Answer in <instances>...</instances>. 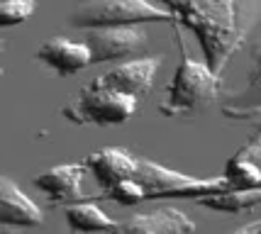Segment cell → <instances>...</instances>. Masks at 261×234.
<instances>
[{"label": "cell", "mask_w": 261, "mask_h": 234, "mask_svg": "<svg viewBox=\"0 0 261 234\" xmlns=\"http://www.w3.org/2000/svg\"><path fill=\"white\" fill-rule=\"evenodd\" d=\"M44 224V212L39 205L24 195V190L0 173V227H42Z\"/></svg>", "instance_id": "8fae6325"}, {"label": "cell", "mask_w": 261, "mask_h": 234, "mask_svg": "<svg viewBox=\"0 0 261 234\" xmlns=\"http://www.w3.org/2000/svg\"><path fill=\"white\" fill-rule=\"evenodd\" d=\"M66 224L71 232H83V234H108L110 229H115V220L105 210H100L95 202L83 200L73 202L64 210Z\"/></svg>", "instance_id": "9a60e30c"}, {"label": "cell", "mask_w": 261, "mask_h": 234, "mask_svg": "<svg viewBox=\"0 0 261 234\" xmlns=\"http://www.w3.org/2000/svg\"><path fill=\"white\" fill-rule=\"evenodd\" d=\"M135 180L144 190V200H161V198H193V200H198L203 195L229 188L222 176L198 178V176H188V173L173 171L169 166H161L149 159H139Z\"/></svg>", "instance_id": "277c9868"}, {"label": "cell", "mask_w": 261, "mask_h": 234, "mask_svg": "<svg viewBox=\"0 0 261 234\" xmlns=\"http://www.w3.org/2000/svg\"><path fill=\"white\" fill-rule=\"evenodd\" d=\"M251 68L244 86L237 90H227L222 95L220 110L229 120H249L261 112V42H254L249 49Z\"/></svg>", "instance_id": "9c48e42d"}, {"label": "cell", "mask_w": 261, "mask_h": 234, "mask_svg": "<svg viewBox=\"0 0 261 234\" xmlns=\"http://www.w3.org/2000/svg\"><path fill=\"white\" fill-rule=\"evenodd\" d=\"M102 198L117 202V205H139V202L144 200V190H142V186L135 178H127V180L115 183L113 188H108Z\"/></svg>", "instance_id": "ac0fdd59"}, {"label": "cell", "mask_w": 261, "mask_h": 234, "mask_svg": "<svg viewBox=\"0 0 261 234\" xmlns=\"http://www.w3.org/2000/svg\"><path fill=\"white\" fill-rule=\"evenodd\" d=\"M137 164H139V159L132 151H127L122 146H108V149H100V151L88 156L86 168L98 180V186H102V190H108L120 180L135 178Z\"/></svg>", "instance_id": "7c38bea8"}, {"label": "cell", "mask_w": 261, "mask_h": 234, "mask_svg": "<svg viewBox=\"0 0 261 234\" xmlns=\"http://www.w3.org/2000/svg\"><path fill=\"white\" fill-rule=\"evenodd\" d=\"M261 229V220H254V222L244 224V227H239V229H234L232 234H259Z\"/></svg>", "instance_id": "d6986e66"}, {"label": "cell", "mask_w": 261, "mask_h": 234, "mask_svg": "<svg viewBox=\"0 0 261 234\" xmlns=\"http://www.w3.org/2000/svg\"><path fill=\"white\" fill-rule=\"evenodd\" d=\"M161 66L159 56H144V59H132L125 61L120 66L110 68L108 73L93 78L102 88L117 90L122 95H129L135 100H142L144 95H149V90L154 86V76Z\"/></svg>", "instance_id": "52a82bcc"}, {"label": "cell", "mask_w": 261, "mask_h": 234, "mask_svg": "<svg viewBox=\"0 0 261 234\" xmlns=\"http://www.w3.org/2000/svg\"><path fill=\"white\" fill-rule=\"evenodd\" d=\"M144 22H169L173 24L171 15L156 0H88L73 8L68 15V24L76 30L91 27H127V24Z\"/></svg>", "instance_id": "3957f363"}, {"label": "cell", "mask_w": 261, "mask_h": 234, "mask_svg": "<svg viewBox=\"0 0 261 234\" xmlns=\"http://www.w3.org/2000/svg\"><path fill=\"white\" fill-rule=\"evenodd\" d=\"M83 44L91 51V64L137 56L149 44V34L139 24L127 27H91L83 30Z\"/></svg>", "instance_id": "8992f818"}, {"label": "cell", "mask_w": 261, "mask_h": 234, "mask_svg": "<svg viewBox=\"0 0 261 234\" xmlns=\"http://www.w3.org/2000/svg\"><path fill=\"white\" fill-rule=\"evenodd\" d=\"M139 100L122 95L117 90L102 88L95 81L83 86L76 100L64 108V117L76 124H98V127H113L127 122L137 112Z\"/></svg>", "instance_id": "5b68a950"}, {"label": "cell", "mask_w": 261, "mask_h": 234, "mask_svg": "<svg viewBox=\"0 0 261 234\" xmlns=\"http://www.w3.org/2000/svg\"><path fill=\"white\" fill-rule=\"evenodd\" d=\"M222 178L234 190L261 188V134L234 151V156H229Z\"/></svg>", "instance_id": "5bb4252c"}, {"label": "cell", "mask_w": 261, "mask_h": 234, "mask_svg": "<svg viewBox=\"0 0 261 234\" xmlns=\"http://www.w3.org/2000/svg\"><path fill=\"white\" fill-rule=\"evenodd\" d=\"M259 117H261V112H259ZM256 134H261V120H259V129H256Z\"/></svg>", "instance_id": "ffe728a7"}, {"label": "cell", "mask_w": 261, "mask_h": 234, "mask_svg": "<svg viewBox=\"0 0 261 234\" xmlns=\"http://www.w3.org/2000/svg\"><path fill=\"white\" fill-rule=\"evenodd\" d=\"M200 207H207L213 212H225V215H237V212L254 210L261 205V188H247V190H220V193H210L198 198Z\"/></svg>", "instance_id": "2e32d148"}, {"label": "cell", "mask_w": 261, "mask_h": 234, "mask_svg": "<svg viewBox=\"0 0 261 234\" xmlns=\"http://www.w3.org/2000/svg\"><path fill=\"white\" fill-rule=\"evenodd\" d=\"M37 59L51 66L59 76H73V73H81L83 68L93 66L88 46L66 37H51L49 42H44L37 49Z\"/></svg>", "instance_id": "4fadbf2b"}, {"label": "cell", "mask_w": 261, "mask_h": 234, "mask_svg": "<svg viewBox=\"0 0 261 234\" xmlns=\"http://www.w3.org/2000/svg\"><path fill=\"white\" fill-rule=\"evenodd\" d=\"M161 5L176 22L181 20L195 32L203 44L205 66L215 76L222 73L232 54L244 44L254 24L251 3L244 0H161Z\"/></svg>", "instance_id": "6da1fadb"}, {"label": "cell", "mask_w": 261, "mask_h": 234, "mask_svg": "<svg viewBox=\"0 0 261 234\" xmlns=\"http://www.w3.org/2000/svg\"><path fill=\"white\" fill-rule=\"evenodd\" d=\"M259 234H261V229H259Z\"/></svg>", "instance_id": "7402d4cb"}, {"label": "cell", "mask_w": 261, "mask_h": 234, "mask_svg": "<svg viewBox=\"0 0 261 234\" xmlns=\"http://www.w3.org/2000/svg\"><path fill=\"white\" fill-rule=\"evenodd\" d=\"M86 164H59L49 168L44 173H39L34 178V188L42 190L51 205H73L83 202V176H86Z\"/></svg>", "instance_id": "ba28073f"}, {"label": "cell", "mask_w": 261, "mask_h": 234, "mask_svg": "<svg viewBox=\"0 0 261 234\" xmlns=\"http://www.w3.org/2000/svg\"><path fill=\"white\" fill-rule=\"evenodd\" d=\"M37 10V0H0V27H15L30 20Z\"/></svg>", "instance_id": "e0dca14e"}, {"label": "cell", "mask_w": 261, "mask_h": 234, "mask_svg": "<svg viewBox=\"0 0 261 234\" xmlns=\"http://www.w3.org/2000/svg\"><path fill=\"white\" fill-rule=\"evenodd\" d=\"M0 54H3V44H0ZM0 73H3V66H0Z\"/></svg>", "instance_id": "44dd1931"}, {"label": "cell", "mask_w": 261, "mask_h": 234, "mask_svg": "<svg viewBox=\"0 0 261 234\" xmlns=\"http://www.w3.org/2000/svg\"><path fill=\"white\" fill-rule=\"evenodd\" d=\"M195 222L178 207H159V210L135 215L127 222H117L108 234H193Z\"/></svg>", "instance_id": "30bf717a"}, {"label": "cell", "mask_w": 261, "mask_h": 234, "mask_svg": "<svg viewBox=\"0 0 261 234\" xmlns=\"http://www.w3.org/2000/svg\"><path fill=\"white\" fill-rule=\"evenodd\" d=\"M178 51H181V64L166 88V100L159 108L164 117L191 115L220 98V76H215L205 66V61H198L188 54L181 39H178Z\"/></svg>", "instance_id": "7a4b0ae2"}]
</instances>
